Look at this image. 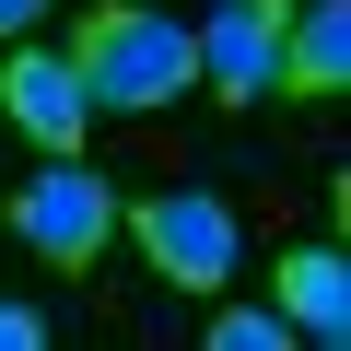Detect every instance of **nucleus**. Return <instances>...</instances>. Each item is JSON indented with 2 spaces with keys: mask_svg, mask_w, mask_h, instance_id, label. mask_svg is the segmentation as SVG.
<instances>
[{
  "mask_svg": "<svg viewBox=\"0 0 351 351\" xmlns=\"http://www.w3.org/2000/svg\"><path fill=\"white\" fill-rule=\"evenodd\" d=\"M129 234H141L152 281H176V293H223V281H234V211H223L211 188H152V199L129 211Z\"/></svg>",
  "mask_w": 351,
  "mask_h": 351,
  "instance_id": "7ed1b4c3",
  "label": "nucleus"
},
{
  "mask_svg": "<svg viewBox=\"0 0 351 351\" xmlns=\"http://www.w3.org/2000/svg\"><path fill=\"white\" fill-rule=\"evenodd\" d=\"M0 106H12V129H24V141H47V152H82V129H94V94H82L71 47H12Z\"/></svg>",
  "mask_w": 351,
  "mask_h": 351,
  "instance_id": "39448f33",
  "label": "nucleus"
},
{
  "mask_svg": "<svg viewBox=\"0 0 351 351\" xmlns=\"http://www.w3.org/2000/svg\"><path fill=\"white\" fill-rule=\"evenodd\" d=\"M281 339H293V328H281L269 304H223V316H211V351H281Z\"/></svg>",
  "mask_w": 351,
  "mask_h": 351,
  "instance_id": "6e6552de",
  "label": "nucleus"
},
{
  "mask_svg": "<svg viewBox=\"0 0 351 351\" xmlns=\"http://www.w3.org/2000/svg\"><path fill=\"white\" fill-rule=\"evenodd\" d=\"M12 234H24L47 269H71V281H82V269L106 258V234H117V188H106L94 164H71V152H59L47 176H24V188H12Z\"/></svg>",
  "mask_w": 351,
  "mask_h": 351,
  "instance_id": "f03ea898",
  "label": "nucleus"
},
{
  "mask_svg": "<svg viewBox=\"0 0 351 351\" xmlns=\"http://www.w3.org/2000/svg\"><path fill=\"white\" fill-rule=\"evenodd\" d=\"M269 316H281L293 339L339 351V339H351V258H339V246H281V269H269Z\"/></svg>",
  "mask_w": 351,
  "mask_h": 351,
  "instance_id": "423d86ee",
  "label": "nucleus"
},
{
  "mask_svg": "<svg viewBox=\"0 0 351 351\" xmlns=\"http://www.w3.org/2000/svg\"><path fill=\"white\" fill-rule=\"evenodd\" d=\"M351 82V0H293V36H281V94L328 106Z\"/></svg>",
  "mask_w": 351,
  "mask_h": 351,
  "instance_id": "0eeeda50",
  "label": "nucleus"
},
{
  "mask_svg": "<svg viewBox=\"0 0 351 351\" xmlns=\"http://www.w3.org/2000/svg\"><path fill=\"white\" fill-rule=\"evenodd\" d=\"M281 36H293V0H223L199 24V82L223 106H269L281 94Z\"/></svg>",
  "mask_w": 351,
  "mask_h": 351,
  "instance_id": "20e7f679",
  "label": "nucleus"
},
{
  "mask_svg": "<svg viewBox=\"0 0 351 351\" xmlns=\"http://www.w3.org/2000/svg\"><path fill=\"white\" fill-rule=\"evenodd\" d=\"M36 339H47V316H36V304H0V351H36Z\"/></svg>",
  "mask_w": 351,
  "mask_h": 351,
  "instance_id": "1a4fd4ad",
  "label": "nucleus"
},
{
  "mask_svg": "<svg viewBox=\"0 0 351 351\" xmlns=\"http://www.w3.org/2000/svg\"><path fill=\"white\" fill-rule=\"evenodd\" d=\"M71 71H82L94 106H176L199 82V36L164 24L152 0H94L82 36H71Z\"/></svg>",
  "mask_w": 351,
  "mask_h": 351,
  "instance_id": "f257e3e1",
  "label": "nucleus"
},
{
  "mask_svg": "<svg viewBox=\"0 0 351 351\" xmlns=\"http://www.w3.org/2000/svg\"><path fill=\"white\" fill-rule=\"evenodd\" d=\"M36 12H47V0H0V36H24V24H36Z\"/></svg>",
  "mask_w": 351,
  "mask_h": 351,
  "instance_id": "9d476101",
  "label": "nucleus"
}]
</instances>
